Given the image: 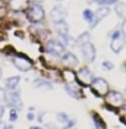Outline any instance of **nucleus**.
I'll list each match as a JSON object with an SVG mask.
<instances>
[{"label":"nucleus","instance_id":"nucleus-1","mask_svg":"<svg viewBox=\"0 0 126 129\" xmlns=\"http://www.w3.org/2000/svg\"><path fill=\"white\" fill-rule=\"evenodd\" d=\"M90 87L94 94L98 97H105L109 92V83L104 78H94L90 83Z\"/></svg>","mask_w":126,"mask_h":129},{"label":"nucleus","instance_id":"nucleus-2","mask_svg":"<svg viewBox=\"0 0 126 129\" xmlns=\"http://www.w3.org/2000/svg\"><path fill=\"white\" fill-rule=\"evenodd\" d=\"M27 17L31 22H41L45 17V10L40 4H33L27 10Z\"/></svg>","mask_w":126,"mask_h":129},{"label":"nucleus","instance_id":"nucleus-3","mask_svg":"<svg viewBox=\"0 0 126 129\" xmlns=\"http://www.w3.org/2000/svg\"><path fill=\"white\" fill-rule=\"evenodd\" d=\"M76 80H78L80 86L87 87V86H90L92 81L94 80V76H93V73H92V71L89 68L84 67V68L79 70L78 73H76Z\"/></svg>","mask_w":126,"mask_h":129},{"label":"nucleus","instance_id":"nucleus-4","mask_svg":"<svg viewBox=\"0 0 126 129\" xmlns=\"http://www.w3.org/2000/svg\"><path fill=\"white\" fill-rule=\"evenodd\" d=\"M13 63L17 70L22 71V72H26L29 70H31L32 67V61L29 60L26 56L24 55H16L15 57L13 58Z\"/></svg>","mask_w":126,"mask_h":129},{"label":"nucleus","instance_id":"nucleus-5","mask_svg":"<svg viewBox=\"0 0 126 129\" xmlns=\"http://www.w3.org/2000/svg\"><path fill=\"white\" fill-rule=\"evenodd\" d=\"M106 98V102L108 104H110L111 107H121L124 104V96L120 93V92H116V91H112V92H108V94L105 96Z\"/></svg>","mask_w":126,"mask_h":129},{"label":"nucleus","instance_id":"nucleus-6","mask_svg":"<svg viewBox=\"0 0 126 129\" xmlns=\"http://www.w3.org/2000/svg\"><path fill=\"white\" fill-rule=\"evenodd\" d=\"M67 15H68V13H67V10H66L63 6H54V8L51 10V14H49L51 20H52L54 24L64 21Z\"/></svg>","mask_w":126,"mask_h":129},{"label":"nucleus","instance_id":"nucleus-7","mask_svg":"<svg viewBox=\"0 0 126 129\" xmlns=\"http://www.w3.org/2000/svg\"><path fill=\"white\" fill-rule=\"evenodd\" d=\"M82 53H83L84 60H85L88 63L93 62V61L95 60V47H94V45L90 44V42L84 44V45L82 46Z\"/></svg>","mask_w":126,"mask_h":129},{"label":"nucleus","instance_id":"nucleus-8","mask_svg":"<svg viewBox=\"0 0 126 129\" xmlns=\"http://www.w3.org/2000/svg\"><path fill=\"white\" fill-rule=\"evenodd\" d=\"M46 50H47V52H49V53L58 56V55H61L63 51H64V45H63L62 42H59V41L49 40L47 42V45H46Z\"/></svg>","mask_w":126,"mask_h":129},{"label":"nucleus","instance_id":"nucleus-9","mask_svg":"<svg viewBox=\"0 0 126 129\" xmlns=\"http://www.w3.org/2000/svg\"><path fill=\"white\" fill-rule=\"evenodd\" d=\"M5 101H6L8 104H9L10 107H13L14 109H21V108H22V102H21L20 94L16 93V92H10L9 94H6Z\"/></svg>","mask_w":126,"mask_h":129},{"label":"nucleus","instance_id":"nucleus-10","mask_svg":"<svg viewBox=\"0 0 126 129\" xmlns=\"http://www.w3.org/2000/svg\"><path fill=\"white\" fill-rule=\"evenodd\" d=\"M64 88H66V92H67L69 96L76 98V99H79V98H83V97H84L83 93H82V91H80V88H79L78 86L73 84V83H67Z\"/></svg>","mask_w":126,"mask_h":129},{"label":"nucleus","instance_id":"nucleus-11","mask_svg":"<svg viewBox=\"0 0 126 129\" xmlns=\"http://www.w3.org/2000/svg\"><path fill=\"white\" fill-rule=\"evenodd\" d=\"M109 13H110V9H109V8H106V6H104V8H99L98 11L94 14V20H93V22L90 24L92 27H95L98 22H100L105 16L109 15Z\"/></svg>","mask_w":126,"mask_h":129},{"label":"nucleus","instance_id":"nucleus-12","mask_svg":"<svg viewBox=\"0 0 126 129\" xmlns=\"http://www.w3.org/2000/svg\"><path fill=\"white\" fill-rule=\"evenodd\" d=\"M29 1L30 0H9V6L14 11H21L29 6Z\"/></svg>","mask_w":126,"mask_h":129},{"label":"nucleus","instance_id":"nucleus-13","mask_svg":"<svg viewBox=\"0 0 126 129\" xmlns=\"http://www.w3.org/2000/svg\"><path fill=\"white\" fill-rule=\"evenodd\" d=\"M124 46H125V39H124L122 36H120V37H117V39L111 40L110 47H111V50H112L115 53H119V52L124 48Z\"/></svg>","mask_w":126,"mask_h":129},{"label":"nucleus","instance_id":"nucleus-14","mask_svg":"<svg viewBox=\"0 0 126 129\" xmlns=\"http://www.w3.org/2000/svg\"><path fill=\"white\" fill-rule=\"evenodd\" d=\"M62 61L64 64H67V66H77L78 64V58L72 53V52H67V53H64L62 57Z\"/></svg>","mask_w":126,"mask_h":129},{"label":"nucleus","instance_id":"nucleus-15","mask_svg":"<svg viewBox=\"0 0 126 129\" xmlns=\"http://www.w3.org/2000/svg\"><path fill=\"white\" fill-rule=\"evenodd\" d=\"M20 82V77L19 76H13V77H9L8 80L5 81V87L9 89V91H14L17 84Z\"/></svg>","mask_w":126,"mask_h":129},{"label":"nucleus","instance_id":"nucleus-16","mask_svg":"<svg viewBox=\"0 0 126 129\" xmlns=\"http://www.w3.org/2000/svg\"><path fill=\"white\" fill-rule=\"evenodd\" d=\"M56 30H57V32H58V35L61 36V37H63V36H68L69 34V26L64 22V21H62V22H57L56 24Z\"/></svg>","mask_w":126,"mask_h":129},{"label":"nucleus","instance_id":"nucleus-17","mask_svg":"<svg viewBox=\"0 0 126 129\" xmlns=\"http://www.w3.org/2000/svg\"><path fill=\"white\" fill-rule=\"evenodd\" d=\"M115 13L117 14L119 17L126 20V4L125 3H117L115 5Z\"/></svg>","mask_w":126,"mask_h":129},{"label":"nucleus","instance_id":"nucleus-18","mask_svg":"<svg viewBox=\"0 0 126 129\" xmlns=\"http://www.w3.org/2000/svg\"><path fill=\"white\" fill-rule=\"evenodd\" d=\"M63 78L67 83H73L76 81V73L71 70V68H66L63 71Z\"/></svg>","mask_w":126,"mask_h":129},{"label":"nucleus","instance_id":"nucleus-19","mask_svg":"<svg viewBox=\"0 0 126 129\" xmlns=\"http://www.w3.org/2000/svg\"><path fill=\"white\" fill-rule=\"evenodd\" d=\"M33 86L36 88H48V89L52 88L51 83H48L47 81H45V80H41V78H37V80L33 81Z\"/></svg>","mask_w":126,"mask_h":129},{"label":"nucleus","instance_id":"nucleus-20","mask_svg":"<svg viewBox=\"0 0 126 129\" xmlns=\"http://www.w3.org/2000/svg\"><path fill=\"white\" fill-rule=\"evenodd\" d=\"M89 39H90V34L89 32H83L82 35H79L78 39H77V45H80V46H83L84 44H87V42H89Z\"/></svg>","mask_w":126,"mask_h":129},{"label":"nucleus","instance_id":"nucleus-21","mask_svg":"<svg viewBox=\"0 0 126 129\" xmlns=\"http://www.w3.org/2000/svg\"><path fill=\"white\" fill-rule=\"evenodd\" d=\"M83 17H84V21H87L88 24H92L94 20V13L89 9H85L83 11Z\"/></svg>","mask_w":126,"mask_h":129},{"label":"nucleus","instance_id":"nucleus-22","mask_svg":"<svg viewBox=\"0 0 126 129\" xmlns=\"http://www.w3.org/2000/svg\"><path fill=\"white\" fill-rule=\"evenodd\" d=\"M93 119H94V123L98 129H105V123L100 118V115H98L96 113H93Z\"/></svg>","mask_w":126,"mask_h":129},{"label":"nucleus","instance_id":"nucleus-23","mask_svg":"<svg viewBox=\"0 0 126 129\" xmlns=\"http://www.w3.org/2000/svg\"><path fill=\"white\" fill-rule=\"evenodd\" d=\"M57 119H58V122H61V123L64 124V123H67V122L69 120V117H68V114L61 112V113H58V114H57Z\"/></svg>","mask_w":126,"mask_h":129},{"label":"nucleus","instance_id":"nucleus-24","mask_svg":"<svg viewBox=\"0 0 126 129\" xmlns=\"http://www.w3.org/2000/svg\"><path fill=\"white\" fill-rule=\"evenodd\" d=\"M98 4H100V5H110V4H114V3H116L117 0H95Z\"/></svg>","mask_w":126,"mask_h":129},{"label":"nucleus","instance_id":"nucleus-25","mask_svg":"<svg viewBox=\"0 0 126 129\" xmlns=\"http://www.w3.org/2000/svg\"><path fill=\"white\" fill-rule=\"evenodd\" d=\"M103 68L106 70V71H110V70L114 68V64L111 63L110 61H104V62H103Z\"/></svg>","mask_w":126,"mask_h":129},{"label":"nucleus","instance_id":"nucleus-26","mask_svg":"<svg viewBox=\"0 0 126 129\" xmlns=\"http://www.w3.org/2000/svg\"><path fill=\"white\" fill-rule=\"evenodd\" d=\"M9 119L11 120V122H15L16 119H17V112H16V109H11L10 111V117H9Z\"/></svg>","mask_w":126,"mask_h":129},{"label":"nucleus","instance_id":"nucleus-27","mask_svg":"<svg viewBox=\"0 0 126 129\" xmlns=\"http://www.w3.org/2000/svg\"><path fill=\"white\" fill-rule=\"evenodd\" d=\"M64 124H66V125L63 127V129H71V128H72V127H73V125H74V122L69 119V120H68L67 123H64Z\"/></svg>","mask_w":126,"mask_h":129},{"label":"nucleus","instance_id":"nucleus-28","mask_svg":"<svg viewBox=\"0 0 126 129\" xmlns=\"http://www.w3.org/2000/svg\"><path fill=\"white\" fill-rule=\"evenodd\" d=\"M5 98H6V93H5V91H4L3 88H0V102H4V101H5Z\"/></svg>","mask_w":126,"mask_h":129},{"label":"nucleus","instance_id":"nucleus-29","mask_svg":"<svg viewBox=\"0 0 126 129\" xmlns=\"http://www.w3.org/2000/svg\"><path fill=\"white\" fill-rule=\"evenodd\" d=\"M121 32H122L124 37L126 39V20H124V22H122V25H121Z\"/></svg>","mask_w":126,"mask_h":129},{"label":"nucleus","instance_id":"nucleus-30","mask_svg":"<svg viewBox=\"0 0 126 129\" xmlns=\"http://www.w3.org/2000/svg\"><path fill=\"white\" fill-rule=\"evenodd\" d=\"M120 36H121L120 31H114V32H112V35H111V40H114V39H117V37H120Z\"/></svg>","mask_w":126,"mask_h":129},{"label":"nucleus","instance_id":"nucleus-31","mask_svg":"<svg viewBox=\"0 0 126 129\" xmlns=\"http://www.w3.org/2000/svg\"><path fill=\"white\" fill-rule=\"evenodd\" d=\"M27 119H29V120H33V119H35V114H33V113H29V114H27Z\"/></svg>","mask_w":126,"mask_h":129},{"label":"nucleus","instance_id":"nucleus-32","mask_svg":"<svg viewBox=\"0 0 126 129\" xmlns=\"http://www.w3.org/2000/svg\"><path fill=\"white\" fill-rule=\"evenodd\" d=\"M4 111H5V109H4V106H1V104H0V119H1V118H3V115H4Z\"/></svg>","mask_w":126,"mask_h":129},{"label":"nucleus","instance_id":"nucleus-33","mask_svg":"<svg viewBox=\"0 0 126 129\" xmlns=\"http://www.w3.org/2000/svg\"><path fill=\"white\" fill-rule=\"evenodd\" d=\"M33 1V4H40V3H42L43 0H32Z\"/></svg>","mask_w":126,"mask_h":129},{"label":"nucleus","instance_id":"nucleus-34","mask_svg":"<svg viewBox=\"0 0 126 129\" xmlns=\"http://www.w3.org/2000/svg\"><path fill=\"white\" fill-rule=\"evenodd\" d=\"M30 129H43V128H41V127H35V125H33V127H31Z\"/></svg>","mask_w":126,"mask_h":129},{"label":"nucleus","instance_id":"nucleus-35","mask_svg":"<svg viewBox=\"0 0 126 129\" xmlns=\"http://www.w3.org/2000/svg\"><path fill=\"white\" fill-rule=\"evenodd\" d=\"M4 129H14V128H13L11 125H8V127H5V128H4Z\"/></svg>","mask_w":126,"mask_h":129},{"label":"nucleus","instance_id":"nucleus-36","mask_svg":"<svg viewBox=\"0 0 126 129\" xmlns=\"http://www.w3.org/2000/svg\"><path fill=\"white\" fill-rule=\"evenodd\" d=\"M1 73H3V72H1V68H0V78H1Z\"/></svg>","mask_w":126,"mask_h":129},{"label":"nucleus","instance_id":"nucleus-37","mask_svg":"<svg viewBox=\"0 0 126 129\" xmlns=\"http://www.w3.org/2000/svg\"><path fill=\"white\" fill-rule=\"evenodd\" d=\"M1 1H3V0H0V8H1Z\"/></svg>","mask_w":126,"mask_h":129},{"label":"nucleus","instance_id":"nucleus-38","mask_svg":"<svg viewBox=\"0 0 126 129\" xmlns=\"http://www.w3.org/2000/svg\"><path fill=\"white\" fill-rule=\"evenodd\" d=\"M125 71H126V62H125Z\"/></svg>","mask_w":126,"mask_h":129}]
</instances>
